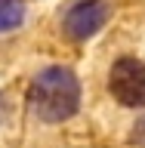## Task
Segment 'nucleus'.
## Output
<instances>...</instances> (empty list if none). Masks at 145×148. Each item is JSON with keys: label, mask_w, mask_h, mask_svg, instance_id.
Listing matches in <instances>:
<instances>
[{"label": "nucleus", "mask_w": 145, "mask_h": 148, "mask_svg": "<svg viewBox=\"0 0 145 148\" xmlns=\"http://www.w3.org/2000/svg\"><path fill=\"white\" fill-rule=\"evenodd\" d=\"M28 105L40 120L46 123H59V120H68L80 105V80L71 68L65 65H53V68H43L31 80V90H28Z\"/></svg>", "instance_id": "1"}, {"label": "nucleus", "mask_w": 145, "mask_h": 148, "mask_svg": "<svg viewBox=\"0 0 145 148\" xmlns=\"http://www.w3.org/2000/svg\"><path fill=\"white\" fill-rule=\"evenodd\" d=\"M111 96L127 108H145V62L139 59H118L108 74Z\"/></svg>", "instance_id": "2"}, {"label": "nucleus", "mask_w": 145, "mask_h": 148, "mask_svg": "<svg viewBox=\"0 0 145 148\" xmlns=\"http://www.w3.org/2000/svg\"><path fill=\"white\" fill-rule=\"evenodd\" d=\"M108 16H111V9H108L105 0H80L65 16V34L71 40H87L96 31H102V25L108 22Z\"/></svg>", "instance_id": "3"}, {"label": "nucleus", "mask_w": 145, "mask_h": 148, "mask_svg": "<svg viewBox=\"0 0 145 148\" xmlns=\"http://www.w3.org/2000/svg\"><path fill=\"white\" fill-rule=\"evenodd\" d=\"M25 22V3L22 0H0V34L12 31Z\"/></svg>", "instance_id": "4"}, {"label": "nucleus", "mask_w": 145, "mask_h": 148, "mask_svg": "<svg viewBox=\"0 0 145 148\" xmlns=\"http://www.w3.org/2000/svg\"><path fill=\"white\" fill-rule=\"evenodd\" d=\"M133 142H136V145H145V117L133 127Z\"/></svg>", "instance_id": "5"}]
</instances>
